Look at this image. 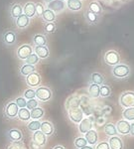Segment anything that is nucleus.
Instances as JSON below:
<instances>
[{
  "instance_id": "f257e3e1",
  "label": "nucleus",
  "mask_w": 134,
  "mask_h": 149,
  "mask_svg": "<svg viewBox=\"0 0 134 149\" xmlns=\"http://www.w3.org/2000/svg\"><path fill=\"white\" fill-rule=\"evenodd\" d=\"M111 74L115 80H126V79L130 78L131 76V68L127 64L120 63L116 65V66L112 67Z\"/></svg>"
},
{
  "instance_id": "f03ea898",
  "label": "nucleus",
  "mask_w": 134,
  "mask_h": 149,
  "mask_svg": "<svg viewBox=\"0 0 134 149\" xmlns=\"http://www.w3.org/2000/svg\"><path fill=\"white\" fill-rule=\"evenodd\" d=\"M119 104L121 107L129 109V107H134V92L133 91H125L121 93L119 97Z\"/></svg>"
},
{
  "instance_id": "7ed1b4c3",
  "label": "nucleus",
  "mask_w": 134,
  "mask_h": 149,
  "mask_svg": "<svg viewBox=\"0 0 134 149\" xmlns=\"http://www.w3.org/2000/svg\"><path fill=\"white\" fill-rule=\"evenodd\" d=\"M104 63L109 67H114L120 64V55L115 50H108L105 52L103 57Z\"/></svg>"
},
{
  "instance_id": "20e7f679",
  "label": "nucleus",
  "mask_w": 134,
  "mask_h": 149,
  "mask_svg": "<svg viewBox=\"0 0 134 149\" xmlns=\"http://www.w3.org/2000/svg\"><path fill=\"white\" fill-rule=\"evenodd\" d=\"M53 97V92L48 86H39L36 88V98L41 102H47Z\"/></svg>"
},
{
  "instance_id": "39448f33",
  "label": "nucleus",
  "mask_w": 134,
  "mask_h": 149,
  "mask_svg": "<svg viewBox=\"0 0 134 149\" xmlns=\"http://www.w3.org/2000/svg\"><path fill=\"white\" fill-rule=\"evenodd\" d=\"M68 115L70 120L76 124H80L81 121L85 118V113H83V109L81 107H74V109H69Z\"/></svg>"
},
{
  "instance_id": "423d86ee",
  "label": "nucleus",
  "mask_w": 134,
  "mask_h": 149,
  "mask_svg": "<svg viewBox=\"0 0 134 149\" xmlns=\"http://www.w3.org/2000/svg\"><path fill=\"white\" fill-rule=\"evenodd\" d=\"M19 107L16 104L15 102H9L4 107V115H5L6 118L9 119H13L15 117L18 116V112H19Z\"/></svg>"
},
{
  "instance_id": "0eeeda50",
  "label": "nucleus",
  "mask_w": 134,
  "mask_h": 149,
  "mask_svg": "<svg viewBox=\"0 0 134 149\" xmlns=\"http://www.w3.org/2000/svg\"><path fill=\"white\" fill-rule=\"evenodd\" d=\"M25 81H26V84L28 85V86H30L31 88H39L42 83L41 74L39 73H37V72H35V73H33V74H31L29 76L26 77Z\"/></svg>"
},
{
  "instance_id": "6e6552de",
  "label": "nucleus",
  "mask_w": 134,
  "mask_h": 149,
  "mask_svg": "<svg viewBox=\"0 0 134 149\" xmlns=\"http://www.w3.org/2000/svg\"><path fill=\"white\" fill-rule=\"evenodd\" d=\"M130 124L131 122L125 120V119H120V120L117 121L115 126L118 134H121V135L124 136L129 135V133H130Z\"/></svg>"
},
{
  "instance_id": "1a4fd4ad",
  "label": "nucleus",
  "mask_w": 134,
  "mask_h": 149,
  "mask_svg": "<svg viewBox=\"0 0 134 149\" xmlns=\"http://www.w3.org/2000/svg\"><path fill=\"white\" fill-rule=\"evenodd\" d=\"M33 53V48L31 45L24 44L22 46H20L17 50V57L20 60H24L25 61L28 57Z\"/></svg>"
},
{
  "instance_id": "9d476101",
  "label": "nucleus",
  "mask_w": 134,
  "mask_h": 149,
  "mask_svg": "<svg viewBox=\"0 0 134 149\" xmlns=\"http://www.w3.org/2000/svg\"><path fill=\"white\" fill-rule=\"evenodd\" d=\"M93 127V122L92 119L90 118V117H85L81 123L78 124V132L81 134H85L87 133L90 130H92Z\"/></svg>"
},
{
  "instance_id": "9b49d317",
  "label": "nucleus",
  "mask_w": 134,
  "mask_h": 149,
  "mask_svg": "<svg viewBox=\"0 0 134 149\" xmlns=\"http://www.w3.org/2000/svg\"><path fill=\"white\" fill-rule=\"evenodd\" d=\"M66 3L61 0H53L49 4H47V8L52 10L55 13H61L66 9Z\"/></svg>"
},
{
  "instance_id": "f8f14e48",
  "label": "nucleus",
  "mask_w": 134,
  "mask_h": 149,
  "mask_svg": "<svg viewBox=\"0 0 134 149\" xmlns=\"http://www.w3.org/2000/svg\"><path fill=\"white\" fill-rule=\"evenodd\" d=\"M47 136L41 130H38L33 132V136H32V141L35 142L38 146L43 147L47 144Z\"/></svg>"
},
{
  "instance_id": "ddd939ff",
  "label": "nucleus",
  "mask_w": 134,
  "mask_h": 149,
  "mask_svg": "<svg viewBox=\"0 0 134 149\" xmlns=\"http://www.w3.org/2000/svg\"><path fill=\"white\" fill-rule=\"evenodd\" d=\"M8 139L11 141L12 143L14 142H21V140L23 139V133L20 129L18 128H12L8 131L7 133Z\"/></svg>"
},
{
  "instance_id": "4468645a",
  "label": "nucleus",
  "mask_w": 134,
  "mask_h": 149,
  "mask_svg": "<svg viewBox=\"0 0 134 149\" xmlns=\"http://www.w3.org/2000/svg\"><path fill=\"white\" fill-rule=\"evenodd\" d=\"M85 138L87 139V144L90 146H93L94 147L97 143H99V133L95 129H92L87 132V133L85 134Z\"/></svg>"
},
{
  "instance_id": "2eb2a0df",
  "label": "nucleus",
  "mask_w": 134,
  "mask_h": 149,
  "mask_svg": "<svg viewBox=\"0 0 134 149\" xmlns=\"http://www.w3.org/2000/svg\"><path fill=\"white\" fill-rule=\"evenodd\" d=\"M47 137L52 136L55 133V126L51 121L49 120H45L41 122V129H40Z\"/></svg>"
},
{
  "instance_id": "dca6fc26",
  "label": "nucleus",
  "mask_w": 134,
  "mask_h": 149,
  "mask_svg": "<svg viewBox=\"0 0 134 149\" xmlns=\"http://www.w3.org/2000/svg\"><path fill=\"white\" fill-rule=\"evenodd\" d=\"M108 144L110 149H124V142L118 135L109 137Z\"/></svg>"
},
{
  "instance_id": "f3484780",
  "label": "nucleus",
  "mask_w": 134,
  "mask_h": 149,
  "mask_svg": "<svg viewBox=\"0 0 134 149\" xmlns=\"http://www.w3.org/2000/svg\"><path fill=\"white\" fill-rule=\"evenodd\" d=\"M80 104H81V100L76 95H73L66 100L65 107H66L67 110H69L71 109H74V107H80Z\"/></svg>"
},
{
  "instance_id": "a211bd4d",
  "label": "nucleus",
  "mask_w": 134,
  "mask_h": 149,
  "mask_svg": "<svg viewBox=\"0 0 134 149\" xmlns=\"http://www.w3.org/2000/svg\"><path fill=\"white\" fill-rule=\"evenodd\" d=\"M23 13L30 19L36 16V6L34 2H27L23 7Z\"/></svg>"
},
{
  "instance_id": "6ab92c4d",
  "label": "nucleus",
  "mask_w": 134,
  "mask_h": 149,
  "mask_svg": "<svg viewBox=\"0 0 134 149\" xmlns=\"http://www.w3.org/2000/svg\"><path fill=\"white\" fill-rule=\"evenodd\" d=\"M34 52H35V54L42 60L48 59L50 56V50L47 46H36L34 49Z\"/></svg>"
},
{
  "instance_id": "aec40b11",
  "label": "nucleus",
  "mask_w": 134,
  "mask_h": 149,
  "mask_svg": "<svg viewBox=\"0 0 134 149\" xmlns=\"http://www.w3.org/2000/svg\"><path fill=\"white\" fill-rule=\"evenodd\" d=\"M66 6L68 7L69 10L73 12H78L82 10L83 3L81 0H67Z\"/></svg>"
},
{
  "instance_id": "412c9836",
  "label": "nucleus",
  "mask_w": 134,
  "mask_h": 149,
  "mask_svg": "<svg viewBox=\"0 0 134 149\" xmlns=\"http://www.w3.org/2000/svg\"><path fill=\"white\" fill-rule=\"evenodd\" d=\"M83 16H85V21H87L90 25H97V24L99 22V16L94 13H92V12L90 10L85 11V14H83Z\"/></svg>"
},
{
  "instance_id": "4be33fe9",
  "label": "nucleus",
  "mask_w": 134,
  "mask_h": 149,
  "mask_svg": "<svg viewBox=\"0 0 134 149\" xmlns=\"http://www.w3.org/2000/svg\"><path fill=\"white\" fill-rule=\"evenodd\" d=\"M3 41L6 45L12 46L17 41V35L13 31H7V32H5V34L3 35Z\"/></svg>"
},
{
  "instance_id": "5701e85b",
  "label": "nucleus",
  "mask_w": 134,
  "mask_h": 149,
  "mask_svg": "<svg viewBox=\"0 0 134 149\" xmlns=\"http://www.w3.org/2000/svg\"><path fill=\"white\" fill-rule=\"evenodd\" d=\"M15 24L19 29H25L29 26L30 24V18L27 17L25 14H22L20 17H18L15 20Z\"/></svg>"
},
{
  "instance_id": "b1692460",
  "label": "nucleus",
  "mask_w": 134,
  "mask_h": 149,
  "mask_svg": "<svg viewBox=\"0 0 134 149\" xmlns=\"http://www.w3.org/2000/svg\"><path fill=\"white\" fill-rule=\"evenodd\" d=\"M41 18H42V20L46 23L55 22V20H56V13L53 12L52 10H50V9L46 8L45 9V11L43 12Z\"/></svg>"
},
{
  "instance_id": "393cba45",
  "label": "nucleus",
  "mask_w": 134,
  "mask_h": 149,
  "mask_svg": "<svg viewBox=\"0 0 134 149\" xmlns=\"http://www.w3.org/2000/svg\"><path fill=\"white\" fill-rule=\"evenodd\" d=\"M105 79L103 77V74H101L100 73H97V72H94L90 74V83L94 84V85L97 86H102L104 85Z\"/></svg>"
},
{
  "instance_id": "a878e982",
  "label": "nucleus",
  "mask_w": 134,
  "mask_h": 149,
  "mask_svg": "<svg viewBox=\"0 0 134 149\" xmlns=\"http://www.w3.org/2000/svg\"><path fill=\"white\" fill-rule=\"evenodd\" d=\"M10 14L14 19H17L18 17H20L23 13V7L20 3H15L11 6L10 8Z\"/></svg>"
},
{
  "instance_id": "bb28decb",
  "label": "nucleus",
  "mask_w": 134,
  "mask_h": 149,
  "mask_svg": "<svg viewBox=\"0 0 134 149\" xmlns=\"http://www.w3.org/2000/svg\"><path fill=\"white\" fill-rule=\"evenodd\" d=\"M18 119L23 122H29L30 119H31V112L30 110L26 107L24 109H19V112H18Z\"/></svg>"
},
{
  "instance_id": "cd10ccee",
  "label": "nucleus",
  "mask_w": 134,
  "mask_h": 149,
  "mask_svg": "<svg viewBox=\"0 0 134 149\" xmlns=\"http://www.w3.org/2000/svg\"><path fill=\"white\" fill-rule=\"evenodd\" d=\"M31 112V119L32 120H40L45 115V110L42 107H36V109L30 110Z\"/></svg>"
},
{
  "instance_id": "c85d7f7f",
  "label": "nucleus",
  "mask_w": 134,
  "mask_h": 149,
  "mask_svg": "<svg viewBox=\"0 0 134 149\" xmlns=\"http://www.w3.org/2000/svg\"><path fill=\"white\" fill-rule=\"evenodd\" d=\"M103 131L107 136H109V137H111V136H116L117 134H118V132L116 130L115 124L111 123V122H108V123L105 124L103 127Z\"/></svg>"
},
{
  "instance_id": "c756f323",
  "label": "nucleus",
  "mask_w": 134,
  "mask_h": 149,
  "mask_svg": "<svg viewBox=\"0 0 134 149\" xmlns=\"http://www.w3.org/2000/svg\"><path fill=\"white\" fill-rule=\"evenodd\" d=\"M33 43L35 46H47V37L44 34H36L33 36Z\"/></svg>"
},
{
  "instance_id": "7c9ffc66",
  "label": "nucleus",
  "mask_w": 134,
  "mask_h": 149,
  "mask_svg": "<svg viewBox=\"0 0 134 149\" xmlns=\"http://www.w3.org/2000/svg\"><path fill=\"white\" fill-rule=\"evenodd\" d=\"M35 72H36V68H35V66H33V65L24 64L20 68V74L24 77L29 76V74L35 73Z\"/></svg>"
},
{
  "instance_id": "2f4dec72",
  "label": "nucleus",
  "mask_w": 134,
  "mask_h": 149,
  "mask_svg": "<svg viewBox=\"0 0 134 149\" xmlns=\"http://www.w3.org/2000/svg\"><path fill=\"white\" fill-rule=\"evenodd\" d=\"M88 95L92 98H97L100 97V86L90 84L88 86Z\"/></svg>"
},
{
  "instance_id": "473e14b6",
  "label": "nucleus",
  "mask_w": 134,
  "mask_h": 149,
  "mask_svg": "<svg viewBox=\"0 0 134 149\" xmlns=\"http://www.w3.org/2000/svg\"><path fill=\"white\" fill-rule=\"evenodd\" d=\"M87 10L92 11V13L97 14V15L100 16L102 13V7L101 5L97 1H92L90 4H88V7H87Z\"/></svg>"
},
{
  "instance_id": "72a5a7b5",
  "label": "nucleus",
  "mask_w": 134,
  "mask_h": 149,
  "mask_svg": "<svg viewBox=\"0 0 134 149\" xmlns=\"http://www.w3.org/2000/svg\"><path fill=\"white\" fill-rule=\"evenodd\" d=\"M123 119L129 122H134V107H129V109H123L122 111Z\"/></svg>"
},
{
  "instance_id": "f704fd0d",
  "label": "nucleus",
  "mask_w": 134,
  "mask_h": 149,
  "mask_svg": "<svg viewBox=\"0 0 134 149\" xmlns=\"http://www.w3.org/2000/svg\"><path fill=\"white\" fill-rule=\"evenodd\" d=\"M27 128L32 132L40 130V129H41V121L40 120H30L27 123Z\"/></svg>"
},
{
  "instance_id": "c9c22d12",
  "label": "nucleus",
  "mask_w": 134,
  "mask_h": 149,
  "mask_svg": "<svg viewBox=\"0 0 134 149\" xmlns=\"http://www.w3.org/2000/svg\"><path fill=\"white\" fill-rule=\"evenodd\" d=\"M74 145H75V147L76 149H81V148L85 147V146L88 145V144H87V139L83 137V136H80V137H76L75 139V141H74Z\"/></svg>"
},
{
  "instance_id": "e433bc0d",
  "label": "nucleus",
  "mask_w": 134,
  "mask_h": 149,
  "mask_svg": "<svg viewBox=\"0 0 134 149\" xmlns=\"http://www.w3.org/2000/svg\"><path fill=\"white\" fill-rule=\"evenodd\" d=\"M111 95V88H110V86H107V85H102V86H100V97H110Z\"/></svg>"
},
{
  "instance_id": "4c0bfd02",
  "label": "nucleus",
  "mask_w": 134,
  "mask_h": 149,
  "mask_svg": "<svg viewBox=\"0 0 134 149\" xmlns=\"http://www.w3.org/2000/svg\"><path fill=\"white\" fill-rule=\"evenodd\" d=\"M40 61V58L35 54V53H32L27 59L25 60V64H29V65H33L35 66L36 64H38Z\"/></svg>"
},
{
  "instance_id": "58836bf2",
  "label": "nucleus",
  "mask_w": 134,
  "mask_h": 149,
  "mask_svg": "<svg viewBox=\"0 0 134 149\" xmlns=\"http://www.w3.org/2000/svg\"><path fill=\"white\" fill-rule=\"evenodd\" d=\"M23 97H25L27 100L36 98V90H34V88H27V90H25V92H24Z\"/></svg>"
},
{
  "instance_id": "ea45409f",
  "label": "nucleus",
  "mask_w": 134,
  "mask_h": 149,
  "mask_svg": "<svg viewBox=\"0 0 134 149\" xmlns=\"http://www.w3.org/2000/svg\"><path fill=\"white\" fill-rule=\"evenodd\" d=\"M57 29V26H56V23L55 22H52V23H46L44 25V31L45 33L47 34H52L56 31Z\"/></svg>"
},
{
  "instance_id": "a19ab883",
  "label": "nucleus",
  "mask_w": 134,
  "mask_h": 149,
  "mask_svg": "<svg viewBox=\"0 0 134 149\" xmlns=\"http://www.w3.org/2000/svg\"><path fill=\"white\" fill-rule=\"evenodd\" d=\"M36 107H39V100H36V98L27 100V107H26V109H28L29 110H32V109H36Z\"/></svg>"
},
{
  "instance_id": "79ce46f5",
  "label": "nucleus",
  "mask_w": 134,
  "mask_h": 149,
  "mask_svg": "<svg viewBox=\"0 0 134 149\" xmlns=\"http://www.w3.org/2000/svg\"><path fill=\"white\" fill-rule=\"evenodd\" d=\"M14 102H16V104L18 105L19 109H24V107H27V100L24 97H19Z\"/></svg>"
},
{
  "instance_id": "37998d69",
  "label": "nucleus",
  "mask_w": 134,
  "mask_h": 149,
  "mask_svg": "<svg viewBox=\"0 0 134 149\" xmlns=\"http://www.w3.org/2000/svg\"><path fill=\"white\" fill-rule=\"evenodd\" d=\"M35 6H36V15L39 16V17H41L43 12L45 11V7L43 5L42 3H40V2H38V3H35Z\"/></svg>"
},
{
  "instance_id": "c03bdc74",
  "label": "nucleus",
  "mask_w": 134,
  "mask_h": 149,
  "mask_svg": "<svg viewBox=\"0 0 134 149\" xmlns=\"http://www.w3.org/2000/svg\"><path fill=\"white\" fill-rule=\"evenodd\" d=\"M94 149H110V147H109L108 141H101L94 146Z\"/></svg>"
},
{
  "instance_id": "a18cd8bd",
  "label": "nucleus",
  "mask_w": 134,
  "mask_h": 149,
  "mask_svg": "<svg viewBox=\"0 0 134 149\" xmlns=\"http://www.w3.org/2000/svg\"><path fill=\"white\" fill-rule=\"evenodd\" d=\"M7 149H24V144L22 142H14L10 144Z\"/></svg>"
},
{
  "instance_id": "49530a36",
  "label": "nucleus",
  "mask_w": 134,
  "mask_h": 149,
  "mask_svg": "<svg viewBox=\"0 0 134 149\" xmlns=\"http://www.w3.org/2000/svg\"><path fill=\"white\" fill-rule=\"evenodd\" d=\"M105 117H103V116H100V117H99V118L97 119V123L99 124V126H101V125H104V124H106L105 123Z\"/></svg>"
},
{
  "instance_id": "de8ad7c7",
  "label": "nucleus",
  "mask_w": 134,
  "mask_h": 149,
  "mask_svg": "<svg viewBox=\"0 0 134 149\" xmlns=\"http://www.w3.org/2000/svg\"><path fill=\"white\" fill-rule=\"evenodd\" d=\"M129 135L134 137V122H131L130 124V133H129Z\"/></svg>"
},
{
  "instance_id": "09e8293b",
  "label": "nucleus",
  "mask_w": 134,
  "mask_h": 149,
  "mask_svg": "<svg viewBox=\"0 0 134 149\" xmlns=\"http://www.w3.org/2000/svg\"><path fill=\"white\" fill-rule=\"evenodd\" d=\"M52 149H66V148H65L63 145H56V146H54Z\"/></svg>"
},
{
  "instance_id": "8fccbe9b",
  "label": "nucleus",
  "mask_w": 134,
  "mask_h": 149,
  "mask_svg": "<svg viewBox=\"0 0 134 149\" xmlns=\"http://www.w3.org/2000/svg\"><path fill=\"white\" fill-rule=\"evenodd\" d=\"M81 149H94V147H93V146H90V145H87V146H85V147H83Z\"/></svg>"
},
{
  "instance_id": "3c124183",
  "label": "nucleus",
  "mask_w": 134,
  "mask_h": 149,
  "mask_svg": "<svg viewBox=\"0 0 134 149\" xmlns=\"http://www.w3.org/2000/svg\"><path fill=\"white\" fill-rule=\"evenodd\" d=\"M52 1H53V0H44V2H45L46 4H49L50 2H52Z\"/></svg>"
},
{
  "instance_id": "603ef678",
  "label": "nucleus",
  "mask_w": 134,
  "mask_h": 149,
  "mask_svg": "<svg viewBox=\"0 0 134 149\" xmlns=\"http://www.w3.org/2000/svg\"><path fill=\"white\" fill-rule=\"evenodd\" d=\"M61 1H64L65 2V1H67V0H61Z\"/></svg>"
}]
</instances>
